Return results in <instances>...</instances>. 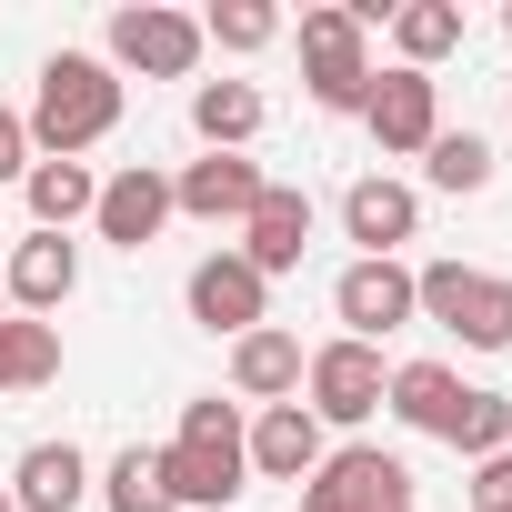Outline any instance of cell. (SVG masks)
Wrapping results in <instances>:
<instances>
[{"instance_id": "1", "label": "cell", "mask_w": 512, "mask_h": 512, "mask_svg": "<svg viewBox=\"0 0 512 512\" xmlns=\"http://www.w3.org/2000/svg\"><path fill=\"white\" fill-rule=\"evenodd\" d=\"M21 121H31V151H41V161H81L91 141L121 131V71H111L101 51H51Z\"/></svg>"}, {"instance_id": "2", "label": "cell", "mask_w": 512, "mask_h": 512, "mask_svg": "<svg viewBox=\"0 0 512 512\" xmlns=\"http://www.w3.org/2000/svg\"><path fill=\"white\" fill-rule=\"evenodd\" d=\"M412 312L442 322L452 342L472 352H512V282L502 272H472V262H422L412 272Z\"/></svg>"}, {"instance_id": "3", "label": "cell", "mask_w": 512, "mask_h": 512, "mask_svg": "<svg viewBox=\"0 0 512 512\" xmlns=\"http://www.w3.org/2000/svg\"><path fill=\"white\" fill-rule=\"evenodd\" d=\"M302 512H412V462L382 442H342L302 482Z\"/></svg>"}, {"instance_id": "4", "label": "cell", "mask_w": 512, "mask_h": 512, "mask_svg": "<svg viewBox=\"0 0 512 512\" xmlns=\"http://www.w3.org/2000/svg\"><path fill=\"white\" fill-rule=\"evenodd\" d=\"M362 41H372V31L342 11V0L302 11V81H312L322 111H362V101H372V51H362Z\"/></svg>"}, {"instance_id": "5", "label": "cell", "mask_w": 512, "mask_h": 512, "mask_svg": "<svg viewBox=\"0 0 512 512\" xmlns=\"http://www.w3.org/2000/svg\"><path fill=\"white\" fill-rule=\"evenodd\" d=\"M302 412L322 422V432H352V422H372L382 412V392H392V372H382V352L372 342H322L312 362H302Z\"/></svg>"}, {"instance_id": "6", "label": "cell", "mask_w": 512, "mask_h": 512, "mask_svg": "<svg viewBox=\"0 0 512 512\" xmlns=\"http://www.w3.org/2000/svg\"><path fill=\"white\" fill-rule=\"evenodd\" d=\"M111 71L191 81V71H201V21H191V11H161V0H131V11H111Z\"/></svg>"}, {"instance_id": "7", "label": "cell", "mask_w": 512, "mask_h": 512, "mask_svg": "<svg viewBox=\"0 0 512 512\" xmlns=\"http://www.w3.org/2000/svg\"><path fill=\"white\" fill-rule=\"evenodd\" d=\"M362 121H372L382 161H412V151H432V131H442V81H432V71H372Z\"/></svg>"}, {"instance_id": "8", "label": "cell", "mask_w": 512, "mask_h": 512, "mask_svg": "<svg viewBox=\"0 0 512 512\" xmlns=\"http://www.w3.org/2000/svg\"><path fill=\"white\" fill-rule=\"evenodd\" d=\"M191 322L201 332H262L272 322V282L241 262V251H211V262H191Z\"/></svg>"}, {"instance_id": "9", "label": "cell", "mask_w": 512, "mask_h": 512, "mask_svg": "<svg viewBox=\"0 0 512 512\" xmlns=\"http://www.w3.org/2000/svg\"><path fill=\"white\" fill-rule=\"evenodd\" d=\"M332 312H342V342H372V352H382V332L422 322V312H412V272H402V262H352V272L332 282Z\"/></svg>"}, {"instance_id": "10", "label": "cell", "mask_w": 512, "mask_h": 512, "mask_svg": "<svg viewBox=\"0 0 512 512\" xmlns=\"http://www.w3.org/2000/svg\"><path fill=\"white\" fill-rule=\"evenodd\" d=\"M0 282H11V312H21V322H51V312L81 292V241H71V231H31L11 262H0Z\"/></svg>"}, {"instance_id": "11", "label": "cell", "mask_w": 512, "mask_h": 512, "mask_svg": "<svg viewBox=\"0 0 512 512\" xmlns=\"http://www.w3.org/2000/svg\"><path fill=\"white\" fill-rule=\"evenodd\" d=\"M342 231L362 241V262H402V241L422 231V191L392 181V171H372V181L342 191Z\"/></svg>"}, {"instance_id": "12", "label": "cell", "mask_w": 512, "mask_h": 512, "mask_svg": "<svg viewBox=\"0 0 512 512\" xmlns=\"http://www.w3.org/2000/svg\"><path fill=\"white\" fill-rule=\"evenodd\" d=\"M302 251H312V191L272 181L262 201H251V221H241V262L262 282H282V272H302Z\"/></svg>"}, {"instance_id": "13", "label": "cell", "mask_w": 512, "mask_h": 512, "mask_svg": "<svg viewBox=\"0 0 512 512\" xmlns=\"http://www.w3.org/2000/svg\"><path fill=\"white\" fill-rule=\"evenodd\" d=\"M161 221H171V171H151V161L111 171V181H101V201H91V231H101L111 251H141V241H161Z\"/></svg>"}, {"instance_id": "14", "label": "cell", "mask_w": 512, "mask_h": 512, "mask_svg": "<svg viewBox=\"0 0 512 512\" xmlns=\"http://www.w3.org/2000/svg\"><path fill=\"white\" fill-rule=\"evenodd\" d=\"M272 181H262V161H241V151H201L181 181H171V211H191V221H251V201H262Z\"/></svg>"}, {"instance_id": "15", "label": "cell", "mask_w": 512, "mask_h": 512, "mask_svg": "<svg viewBox=\"0 0 512 512\" xmlns=\"http://www.w3.org/2000/svg\"><path fill=\"white\" fill-rule=\"evenodd\" d=\"M302 362H312L302 332L262 322V332H241V342H231V392H241V402H262V412H272V402H302Z\"/></svg>"}, {"instance_id": "16", "label": "cell", "mask_w": 512, "mask_h": 512, "mask_svg": "<svg viewBox=\"0 0 512 512\" xmlns=\"http://www.w3.org/2000/svg\"><path fill=\"white\" fill-rule=\"evenodd\" d=\"M241 452H251V472H262V482H292V492H302V482L322 472V422H312L302 402H272L262 422L241 432Z\"/></svg>"}, {"instance_id": "17", "label": "cell", "mask_w": 512, "mask_h": 512, "mask_svg": "<svg viewBox=\"0 0 512 512\" xmlns=\"http://www.w3.org/2000/svg\"><path fill=\"white\" fill-rule=\"evenodd\" d=\"M161 482H171V502L221 512L231 492H251V452H241V442H171V452H161Z\"/></svg>"}, {"instance_id": "18", "label": "cell", "mask_w": 512, "mask_h": 512, "mask_svg": "<svg viewBox=\"0 0 512 512\" xmlns=\"http://www.w3.org/2000/svg\"><path fill=\"white\" fill-rule=\"evenodd\" d=\"M11 502H21V512H81V502H91V462H81L71 442H31V452L11 462Z\"/></svg>"}, {"instance_id": "19", "label": "cell", "mask_w": 512, "mask_h": 512, "mask_svg": "<svg viewBox=\"0 0 512 512\" xmlns=\"http://www.w3.org/2000/svg\"><path fill=\"white\" fill-rule=\"evenodd\" d=\"M21 201H31V231H71V221H91L101 181H91V161H31Z\"/></svg>"}, {"instance_id": "20", "label": "cell", "mask_w": 512, "mask_h": 512, "mask_svg": "<svg viewBox=\"0 0 512 512\" xmlns=\"http://www.w3.org/2000/svg\"><path fill=\"white\" fill-rule=\"evenodd\" d=\"M462 392H472V382H462L452 362H402L382 402H392V412H402L412 432H432V442H442V432H452V412H462Z\"/></svg>"}, {"instance_id": "21", "label": "cell", "mask_w": 512, "mask_h": 512, "mask_svg": "<svg viewBox=\"0 0 512 512\" xmlns=\"http://www.w3.org/2000/svg\"><path fill=\"white\" fill-rule=\"evenodd\" d=\"M191 131H201V151H251L262 141V91L251 81H201L191 91Z\"/></svg>"}, {"instance_id": "22", "label": "cell", "mask_w": 512, "mask_h": 512, "mask_svg": "<svg viewBox=\"0 0 512 512\" xmlns=\"http://www.w3.org/2000/svg\"><path fill=\"white\" fill-rule=\"evenodd\" d=\"M392 51H402V71L452 61L462 51V0H402V11H392Z\"/></svg>"}, {"instance_id": "23", "label": "cell", "mask_w": 512, "mask_h": 512, "mask_svg": "<svg viewBox=\"0 0 512 512\" xmlns=\"http://www.w3.org/2000/svg\"><path fill=\"white\" fill-rule=\"evenodd\" d=\"M41 382H61V332L51 322H0V392H41Z\"/></svg>"}, {"instance_id": "24", "label": "cell", "mask_w": 512, "mask_h": 512, "mask_svg": "<svg viewBox=\"0 0 512 512\" xmlns=\"http://www.w3.org/2000/svg\"><path fill=\"white\" fill-rule=\"evenodd\" d=\"M101 502H111V512H181V502H171V482H161V452H141V442H131V452H111Z\"/></svg>"}, {"instance_id": "25", "label": "cell", "mask_w": 512, "mask_h": 512, "mask_svg": "<svg viewBox=\"0 0 512 512\" xmlns=\"http://www.w3.org/2000/svg\"><path fill=\"white\" fill-rule=\"evenodd\" d=\"M272 41H282L272 0H211V21H201V51H272Z\"/></svg>"}, {"instance_id": "26", "label": "cell", "mask_w": 512, "mask_h": 512, "mask_svg": "<svg viewBox=\"0 0 512 512\" xmlns=\"http://www.w3.org/2000/svg\"><path fill=\"white\" fill-rule=\"evenodd\" d=\"M422 171H432V191H492V141L482 131H432Z\"/></svg>"}, {"instance_id": "27", "label": "cell", "mask_w": 512, "mask_h": 512, "mask_svg": "<svg viewBox=\"0 0 512 512\" xmlns=\"http://www.w3.org/2000/svg\"><path fill=\"white\" fill-rule=\"evenodd\" d=\"M462 462H492V452H512V402L502 392H462V412H452V432H442Z\"/></svg>"}, {"instance_id": "28", "label": "cell", "mask_w": 512, "mask_h": 512, "mask_svg": "<svg viewBox=\"0 0 512 512\" xmlns=\"http://www.w3.org/2000/svg\"><path fill=\"white\" fill-rule=\"evenodd\" d=\"M171 442H241V402H221V392L181 402V432H171Z\"/></svg>"}, {"instance_id": "29", "label": "cell", "mask_w": 512, "mask_h": 512, "mask_svg": "<svg viewBox=\"0 0 512 512\" xmlns=\"http://www.w3.org/2000/svg\"><path fill=\"white\" fill-rule=\"evenodd\" d=\"M472 512H512V452L472 462Z\"/></svg>"}, {"instance_id": "30", "label": "cell", "mask_w": 512, "mask_h": 512, "mask_svg": "<svg viewBox=\"0 0 512 512\" xmlns=\"http://www.w3.org/2000/svg\"><path fill=\"white\" fill-rule=\"evenodd\" d=\"M31 161H41V151H31V121H21V111H0V181H21Z\"/></svg>"}, {"instance_id": "31", "label": "cell", "mask_w": 512, "mask_h": 512, "mask_svg": "<svg viewBox=\"0 0 512 512\" xmlns=\"http://www.w3.org/2000/svg\"><path fill=\"white\" fill-rule=\"evenodd\" d=\"M0 322H11V282H0Z\"/></svg>"}, {"instance_id": "32", "label": "cell", "mask_w": 512, "mask_h": 512, "mask_svg": "<svg viewBox=\"0 0 512 512\" xmlns=\"http://www.w3.org/2000/svg\"><path fill=\"white\" fill-rule=\"evenodd\" d=\"M0 512H21V502H11V482H0Z\"/></svg>"}, {"instance_id": "33", "label": "cell", "mask_w": 512, "mask_h": 512, "mask_svg": "<svg viewBox=\"0 0 512 512\" xmlns=\"http://www.w3.org/2000/svg\"><path fill=\"white\" fill-rule=\"evenodd\" d=\"M502 31H512V11H502Z\"/></svg>"}]
</instances>
